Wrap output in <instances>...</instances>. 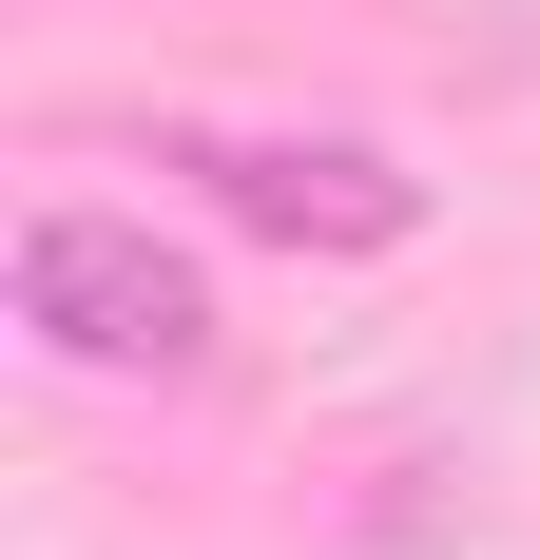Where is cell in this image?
<instances>
[{
  "instance_id": "1",
  "label": "cell",
  "mask_w": 540,
  "mask_h": 560,
  "mask_svg": "<svg viewBox=\"0 0 540 560\" xmlns=\"http://www.w3.org/2000/svg\"><path fill=\"white\" fill-rule=\"evenodd\" d=\"M20 329H39L58 368H97V387H193V368H213V271H193L155 213L58 194V213L20 232Z\"/></svg>"
},
{
  "instance_id": "2",
  "label": "cell",
  "mask_w": 540,
  "mask_h": 560,
  "mask_svg": "<svg viewBox=\"0 0 540 560\" xmlns=\"http://www.w3.org/2000/svg\"><path fill=\"white\" fill-rule=\"evenodd\" d=\"M193 174H213V213L290 232V252H406L425 232V174L367 136H193Z\"/></svg>"
}]
</instances>
